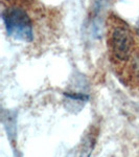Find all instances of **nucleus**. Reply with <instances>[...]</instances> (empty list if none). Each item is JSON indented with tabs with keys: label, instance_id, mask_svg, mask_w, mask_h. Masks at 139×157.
Masks as SVG:
<instances>
[{
	"label": "nucleus",
	"instance_id": "5",
	"mask_svg": "<svg viewBox=\"0 0 139 157\" xmlns=\"http://www.w3.org/2000/svg\"><path fill=\"white\" fill-rule=\"evenodd\" d=\"M135 32H136V35H137V36H138V38H139V20H138V21H137V23H136Z\"/></svg>",
	"mask_w": 139,
	"mask_h": 157
},
{
	"label": "nucleus",
	"instance_id": "2",
	"mask_svg": "<svg viewBox=\"0 0 139 157\" xmlns=\"http://www.w3.org/2000/svg\"><path fill=\"white\" fill-rule=\"evenodd\" d=\"M107 41L111 58L117 63H129L136 52L135 37L132 29L116 16L108 19Z\"/></svg>",
	"mask_w": 139,
	"mask_h": 157
},
{
	"label": "nucleus",
	"instance_id": "1",
	"mask_svg": "<svg viewBox=\"0 0 139 157\" xmlns=\"http://www.w3.org/2000/svg\"><path fill=\"white\" fill-rule=\"evenodd\" d=\"M27 7L28 3L25 2H11L2 10V19L9 37L32 43L35 40V22Z\"/></svg>",
	"mask_w": 139,
	"mask_h": 157
},
{
	"label": "nucleus",
	"instance_id": "4",
	"mask_svg": "<svg viewBox=\"0 0 139 157\" xmlns=\"http://www.w3.org/2000/svg\"><path fill=\"white\" fill-rule=\"evenodd\" d=\"M128 68L129 77L134 81V83L139 85V49L134 52L131 60L129 61Z\"/></svg>",
	"mask_w": 139,
	"mask_h": 157
},
{
	"label": "nucleus",
	"instance_id": "3",
	"mask_svg": "<svg viewBox=\"0 0 139 157\" xmlns=\"http://www.w3.org/2000/svg\"><path fill=\"white\" fill-rule=\"evenodd\" d=\"M95 143H96V133L91 131L89 134L85 136L83 143L80 147V157H90L92 151L94 149Z\"/></svg>",
	"mask_w": 139,
	"mask_h": 157
}]
</instances>
